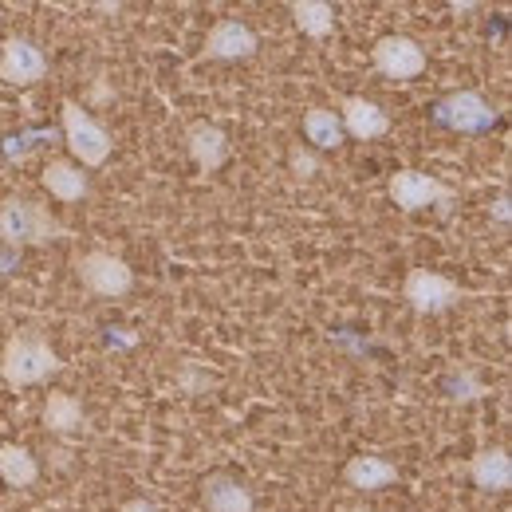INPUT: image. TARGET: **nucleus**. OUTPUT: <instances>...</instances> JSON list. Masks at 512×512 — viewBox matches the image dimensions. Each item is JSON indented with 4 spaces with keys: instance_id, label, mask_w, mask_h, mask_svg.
I'll return each instance as SVG.
<instances>
[{
    "instance_id": "15",
    "label": "nucleus",
    "mask_w": 512,
    "mask_h": 512,
    "mask_svg": "<svg viewBox=\"0 0 512 512\" xmlns=\"http://www.w3.org/2000/svg\"><path fill=\"white\" fill-rule=\"evenodd\" d=\"M343 481L359 493H379L398 481V465H390L386 457H375V453H355L343 465Z\"/></svg>"
},
{
    "instance_id": "4",
    "label": "nucleus",
    "mask_w": 512,
    "mask_h": 512,
    "mask_svg": "<svg viewBox=\"0 0 512 512\" xmlns=\"http://www.w3.org/2000/svg\"><path fill=\"white\" fill-rule=\"evenodd\" d=\"M75 276L83 280L87 292H95L103 300H119V296H127L130 288H134V268L123 256L103 253V249L75 256Z\"/></svg>"
},
{
    "instance_id": "24",
    "label": "nucleus",
    "mask_w": 512,
    "mask_h": 512,
    "mask_svg": "<svg viewBox=\"0 0 512 512\" xmlns=\"http://www.w3.org/2000/svg\"><path fill=\"white\" fill-rule=\"evenodd\" d=\"M509 217H512L509 197H497V221H501V225H509Z\"/></svg>"
},
{
    "instance_id": "25",
    "label": "nucleus",
    "mask_w": 512,
    "mask_h": 512,
    "mask_svg": "<svg viewBox=\"0 0 512 512\" xmlns=\"http://www.w3.org/2000/svg\"><path fill=\"white\" fill-rule=\"evenodd\" d=\"M343 512H371L367 505H351V509H343Z\"/></svg>"
},
{
    "instance_id": "5",
    "label": "nucleus",
    "mask_w": 512,
    "mask_h": 512,
    "mask_svg": "<svg viewBox=\"0 0 512 512\" xmlns=\"http://www.w3.org/2000/svg\"><path fill=\"white\" fill-rule=\"evenodd\" d=\"M386 197L402 213H418V209H430V205H438L442 213H449V205H453L457 193L449 190L446 182L422 174V170H394L390 182H386Z\"/></svg>"
},
{
    "instance_id": "20",
    "label": "nucleus",
    "mask_w": 512,
    "mask_h": 512,
    "mask_svg": "<svg viewBox=\"0 0 512 512\" xmlns=\"http://www.w3.org/2000/svg\"><path fill=\"white\" fill-rule=\"evenodd\" d=\"M304 138L316 146V150H339L343 146V123H339V111H327V107H312L304 115Z\"/></svg>"
},
{
    "instance_id": "22",
    "label": "nucleus",
    "mask_w": 512,
    "mask_h": 512,
    "mask_svg": "<svg viewBox=\"0 0 512 512\" xmlns=\"http://www.w3.org/2000/svg\"><path fill=\"white\" fill-rule=\"evenodd\" d=\"M288 166H292V174L300 178V182H308V178H316L320 174V154L316 150H304V146H292L288 150Z\"/></svg>"
},
{
    "instance_id": "16",
    "label": "nucleus",
    "mask_w": 512,
    "mask_h": 512,
    "mask_svg": "<svg viewBox=\"0 0 512 512\" xmlns=\"http://www.w3.org/2000/svg\"><path fill=\"white\" fill-rule=\"evenodd\" d=\"M40 422H44V430H52V434H75V430L87 426V414H83V402H79L75 394L56 390V394L44 398Z\"/></svg>"
},
{
    "instance_id": "13",
    "label": "nucleus",
    "mask_w": 512,
    "mask_h": 512,
    "mask_svg": "<svg viewBox=\"0 0 512 512\" xmlns=\"http://www.w3.org/2000/svg\"><path fill=\"white\" fill-rule=\"evenodd\" d=\"M201 505L209 512H253V489L233 473H209L201 481Z\"/></svg>"
},
{
    "instance_id": "2",
    "label": "nucleus",
    "mask_w": 512,
    "mask_h": 512,
    "mask_svg": "<svg viewBox=\"0 0 512 512\" xmlns=\"http://www.w3.org/2000/svg\"><path fill=\"white\" fill-rule=\"evenodd\" d=\"M64 237V225L52 217L48 205L32 197H8L0 205V241L8 249H40Z\"/></svg>"
},
{
    "instance_id": "9",
    "label": "nucleus",
    "mask_w": 512,
    "mask_h": 512,
    "mask_svg": "<svg viewBox=\"0 0 512 512\" xmlns=\"http://www.w3.org/2000/svg\"><path fill=\"white\" fill-rule=\"evenodd\" d=\"M48 75V56L24 40V36H8L4 48H0V79L8 87H32Z\"/></svg>"
},
{
    "instance_id": "8",
    "label": "nucleus",
    "mask_w": 512,
    "mask_h": 512,
    "mask_svg": "<svg viewBox=\"0 0 512 512\" xmlns=\"http://www.w3.org/2000/svg\"><path fill=\"white\" fill-rule=\"evenodd\" d=\"M371 64H375L379 75L394 79V83H410V79H418V75L426 71V48H422L418 40H410V36L390 32V36H379V40H375Z\"/></svg>"
},
{
    "instance_id": "14",
    "label": "nucleus",
    "mask_w": 512,
    "mask_h": 512,
    "mask_svg": "<svg viewBox=\"0 0 512 512\" xmlns=\"http://www.w3.org/2000/svg\"><path fill=\"white\" fill-rule=\"evenodd\" d=\"M469 481L481 493H509L512 485V457L505 446H485L469 457Z\"/></svg>"
},
{
    "instance_id": "1",
    "label": "nucleus",
    "mask_w": 512,
    "mask_h": 512,
    "mask_svg": "<svg viewBox=\"0 0 512 512\" xmlns=\"http://www.w3.org/2000/svg\"><path fill=\"white\" fill-rule=\"evenodd\" d=\"M60 355L52 351V343L36 331H16L8 335L4 351H0V375L12 390H24V386L48 383L56 371H60Z\"/></svg>"
},
{
    "instance_id": "6",
    "label": "nucleus",
    "mask_w": 512,
    "mask_h": 512,
    "mask_svg": "<svg viewBox=\"0 0 512 512\" xmlns=\"http://www.w3.org/2000/svg\"><path fill=\"white\" fill-rule=\"evenodd\" d=\"M434 123L457 134H485L497 127V107L481 91H449L434 107Z\"/></svg>"
},
{
    "instance_id": "17",
    "label": "nucleus",
    "mask_w": 512,
    "mask_h": 512,
    "mask_svg": "<svg viewBox=\"0 0 512 512\" xmlns=\"http://www.w3.org/2000/svg\"><path fill=\"white\" fill-rule=\"evenodd\" d=\"M44 190L52 193L56 201H83L87 190H91V182H87V174L75 166V162H64V158H52L48 166H44Z\"/></svg>"
},
{
    "instance_id": "23",
    "label": "nucleus",
    "mask_w": 512,
    "mask_h": 512,
    "mask_svg": "<svg viewBox=\"0 0 512 512\" xmlns=\"http://www.w3.org/2000/svg\"><path fill=\"white\" fill-rule=\"evenodd\" d=\"M119 512H158V505H154V501H146V497H134V501H127Z\"/></svg>"
},
{
    "instance_id": "11",
    "label": "nucleus",
    "mask_w": 512,
    "mask_h": 512,
    "mask_svg": "<svg viewBox=\"0 0 512 512\" xmlns=\"http://www.w3.org/2000/svg\"><path fill=\"white\" fill-rule=\"evenodd\" d=\"M186 146H190V158L197 162L201 174H217L229 162V134L209 119H197L186 127Z\"/></svg>"
},
{
    "instance_id": "7",
    "label": "nucleus",
    "mask_w": 512,
    "mask_h": 512,
    "mask_svg": "<svg viewBox=\"0 0 512 512\" xmlns=\"http://www.w3.org/2000/svg\"><path fill=\"white\" fill-rule=\"evenodd\" d=\"M402 300H406L418 316H442V312L461 304V288H457L449 276H442V272L410 268L406 280H402Z\"/></svg>"
},
{
    "instance_id": "3",
    "label": "nucleus",
    "mask_w": 512,
    "mask_h": 512,
    "mask_svg": "<svg viewBox=\"0 0 512 512\" xmlns=\"http://www.w3.org/2000/svg\"><path fill=\"white\" fill-rule=\"evenodd\" d=\"M60 115H64V142H67V150L75 154L79 170H99V166H107V162H111V150H115L111 130L103 127L99 119H91L75 99H64Z\"/></svg>"
},
{
    "instance_id": "21",
    "label": "nucleus",
    "mask_w": 512,
    "mask_h": 512,
    "mask_svg": "<svg viewBox=\"0 0 512 512\" xmlns=\"http://www.w3.org/2000/svg\"><path fill=\"white\" fill-rule=\"evenodd\" d=\"M446 394L449 402H477V398H485V394H493L489 386L481 383L473 371H449L446 375Z\"/></svg>"
},
{
    "instance_id": "19",
    "label": "nucleus",
    "mask_w": 512,
    "mask_h": 512,
    "mask_svg": "<svg viewBox=\"0 0 512 512\" xmlns=\"http://www.w3.org/2000/svg\"><path fill=\"white\" fill-rule=\"evenodd\" d=\"M288 12L296 20V28L304 36H312V40H327L331 28H335V8L327 0H292Z\"/></svg>"
},
{
    "instance_id": "12",
    "label": "nucleus",
    "mask_w": 512,
    "mask_h": 512,
    "mask_svg": "<svg viewBox=\"0 0 512 512\" xmlns=\"http://www.w3.org/2000/svg\"><path fill=\"white\" fill-rule=\"evenodd\" d=\"M260 40L245 20H217L209 28V40H205V56L209 60H249L256 56Z\"/></svg>"
},
{
    "instance_id": "10",
    "label": "nucleus",
    "mask_w": 512,
    "mask_h": 512,
    "mask_svg": "<svg viewBox=\"0 0 512 512\" xmlns=\"http://www.w3.org/2000/svg\"><path fill=\"white\" fill-rule=\"evenodd\" d=\"M339 123L347 138H359V142H375L390 130V115H386L379 103L363 99V95H347L339 103Z\"/></svg>"
},
{
    "instance_id": "18",
    "label": "nucleus",
    "mask_w": 512,
    "mask_h": 512,
    "mask_svg": "<svg viewBox=\"0 0 512 512\" xmlns=\"http://www.w3.org/2000/svg\"><path fill=\"white\" fill-rule=\"evenodd\" d=\"M0 481L8 485V489H32L36 481H40V461L28 453L24 446H0Z\"/></svg>"
}]
</instances>
